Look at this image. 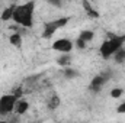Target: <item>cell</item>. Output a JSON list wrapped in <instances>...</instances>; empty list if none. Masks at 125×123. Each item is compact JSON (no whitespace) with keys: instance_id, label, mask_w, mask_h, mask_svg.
Returning <instances> with one entry per match:
<instances>
[{"instance_id":"obj_1","label":"cell","mask_w":125,"mask_h":123,"mask_svg":"<svg viewBox=\"0 0 125 123\" xmlns=\"http://www.w3.org/2000/svg\"><path fill=\"white\" fill-rule=\"evenodd\" d=\"M35 12H36L35 0H28L19 4H13L12 20L23 29H32L35 23Z\"/></svg>"},{"instance_id":"obj_2","label":"cell","mask_w":125,"mask_h":123,"mask_svg":"<svg viewBox=\"0 0 125 123\" xmlns=\"http://www.w3.org/2000/svg\"><path fill=\"white\" fill-rule=\"evenodd\" d=\"M122 48H125V33L121 35H108L99 45L97 51L102 60L109 61L112 60L118 51H121Z\"/></svg>"},{"instance_id":"obj_3","label":"cell","mask_w":125,"mask_h":123,"mask_svg":"<svg viewBox=\"0 0 125 123\" xmlns=\"http://www.w3.org/2000/svg\"><path fill=\"white\" fill-rule=\"evenodd\" d=\"M21 96L16 93H7L0 97V116H7L10 113H15L16 101Z\"/></svg>"},{"instance_id":"obj_4","label":"cell","mask_w":125,"mask_h":123,"mask_svg":"<svg viewBox=\"0 0 125 123\" xmlns=\"http://www.w3.org/2000/svg\"><path fill=\"white\" fill-rule=\"evenodd\" d=\"M68 22L67 18H60V19H51L50 22H47L44 25V31H42V38L50 39L55 32H58L62 26Z\"/></svg>"},{"instance_id":"obj_5","label":"cell","mask_w":125,"mask_h":123,"mask_svg":"<svg viewBox=\"0 0 125 123\" xmlns=\"http://www.w3.org/2000/svg\"><path fill=\"white\" fill-rule=\"evenodd\" d=\"M51 49L60 54H70L74 49V41L68 38H58L51 44Z\"/></svg>"},{"instance_id":"obj_6","label":"cell","mask_w":125,"mask_h":123,"mask_svg":"<svg viewBox=\"0 0 125 123\" xmlns=\"http://www.w3.org/2000/svg\"><path fill=\"white\" fill-rule=\"evenodd\" d=\"M94 38V32L93 31H82L79 33V36L74 41V48L83 49L87 46V44H90Z\"/></svg>"},{"instance_id":"obj_7","label":"cell","mask_w":125,"mask_h":123,"mask_svg":"<svg viewBox=\"0 0 125 123\" xmlns=\"http://www.w3.org/2000/svg\"><path fill=\"white\" fill-rule=\"evenodd\" d=\"M9 44L15 48H21L23 45V38L19 32H13L10 36H9Z\"/></svg>"},{"instance_id":"obj_8","label":"cell","mask_w":125,"mask_h":123,"mask_svg":"<svg viewBox=\"0 0 125 123\" xmlns=\"http://www.w3.org/2000/svg\"><path fill=\"white\" fill-rule=\"evenodd\" d=\"M28 109H29V103L26 101V100H23V98H18V101H16V106H15V113H18V114H23L25 112H28Z\"/></svg>"},{"instance_id":"obj_9","label":"cell","mask_w":125,"mask_h":123,"mask_svg":"<svg viewBox=\"0 0 125 123\" xmlns=\"http://www.w3.org/2000/svg\"><path fill=\"white\" fill-rule=\"evenodd\" d=\"M105 83H106V78L103 75H99V77H96L92 81V88H100Z\"/></svg>"},{"instance_id":"obj_10","label":"cell","mask_w":125,"mask_h":123,"mask_svg":"<svg viewBox=\"0 0 125 123\" xmlns=\"http://www.w3.org/2000/svg\"><path fill=\"white\" fill-rule=\"evenodd\" d=\"M83 6H84V10H86V12H87L90 16H97V15H99L96 10H93V9H92V6H90V3H89V1L83 0Z\"/></svg>"},{"instance_id":"obj_11","label":"cell","mask_w":125,"mask_h":123,"mask_svg":"<svg viewBox=\"0 0 125 123\" xmlns=\"http://www.w3.org/2000/svg\"><path fill=\"white\" fill-rule=\"evenodd\" d=\"M122 94H124V90H122V88H112L111 93H109V96H111L112 98H121Z\"/></svg>"},{"instance_id":"obj_12","label":"cell","mask_w":125,"mask_h":123,"mask_svg":"<svg viewBox=\"0 0 125 123\" xmlns=\"http://www.w3.org/2000/svg\"><path fill=\"white\" fill-rule=\"evenodd\" d=\"M58 104H60V98H58V97H52V98H50V101H48V107H50V109H55Z\"/></svg>"},{"instance_id":"obj_13","label":"cell","mask_w":125,"mask_h":123,"mask_svg":"<svg viewBox=\"0 0 125 123\" xmlns=\"http://www.w3.org/2000/svg\"><path fill=\"white\" fill-rule=\"evenodd\" d=\"M116 112H118V113H125V100L116 107Z\"/></svg>"},{"instance_id":"obj_14","label":"cell","mask_w":125,"mask_h":123,"mask_svg":"<svg viewBox=\"0 0 125 123\" xmlns=\"http://www.w3.org/2000/svg\"><path fill=\"white\" fill-rule=\"evenodd\" d=\"M47 1H50L51 4H55V6H58L61 3V0H47Z\"/></svg>"}]
</instances>
